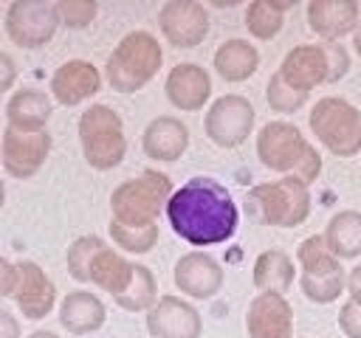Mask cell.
Listing matches in <instances>:
<instances>
[{
  "mask_svg": "<svg viewBox=\"0 0 361 338\" xmlns=\"http://www.w3.org/2000/svg\"><path fill=\"white\" fill-rule=\"evenodd\" d=\"M166 220L183 242L209 248L228 242L237 234L240 208L220 180L197 175L175 189L166 203Z\"/></svg>",
  "mask_w": 361,
  "mask_h": 338,
  "instance_id": "cell-1",
  "label": "cell"
},
{
  "mask_svg": "<svg viewBox=\"0 0 361 338\" xmlns=\"http://www.w3.org/2000/svg\"><path fill=\"white\" fill-rule=\"evenodd\" d=\"M257 158L268 172L296 175L305 183H313L322 175V155L290 121L274 118L265 121L257 132Z\"/></svg>",
  "mask_w": 361,
  "mask_h": 338,
  "instance_id": "cell-2",
  "label": "cell"
},
{
  "mask_svg": "<svg viewBox=\"0 0 361 338\" xmlns=\"http://www.w3.org/2000/svg\"><path fill=\"white\" fill-rule=\"evenodd\" d=\"M172 194H175V186L169 175L144 169L138 177H130L110 192V220L127 228L158 225V214L166 211V203Z\"/></svg>",
  "mask_w": 361,
  "mask_h": 338,
  "instance_id": "cell-3",
  "label": "cell"
},
{
  "mask_svg": "<svg viewBox=\"0 0 361 338\" xmlns=\"http://www.w3.org/2000/svg\"><path fill=\"white\" fill-rule=\"evenodd\" d=\"M161 62H164V51L155 34L135 28L124 34L118 45L110 51L104 65V82L116 93H135L161 70Z\"/></svg>",
  "mask_w": 361,
  "mask_h": 338,
  "instance_id": "cell-4",
  "label": "cell"
},
{
  "mask_svg": "<svg viewBox=\"0 0 361 338\" xmlns=\"http://www.w3.org/2000/svg\"><path fill=\"white\" fill-rule=\"evenodd\" d=\"M79 146L87 161V166L107 172L118 166L127 155V135L121 115L110 104H90L79 115Z\"/></svg>",
  "mask_w": 361,
  "mask_h": 338,
  "instance_id": "cell-5",
  "label": "cell"
},
{
  "mask_svg": "<svg viewBox=\"0 0 361 338\" xmlns=\"http://www.w3.org/2000/svg\"><path fill=\"white\" fill-rule=\"evenodd\" d=\"M248 203L262 225L296 228L310 214V183L296 175H285L271 183H257L248 192Z\"/></svg>",
  "mask_w": 361,
  "mask_h": 338,
  "instance_id": "cell-6",
  "label": "cell"
},
{
  "mask_svg": "<svg viewBox=\"0 0 361 338\" xmlns=\"http://www.w3.org/2000/svg\"><path fill=\"white\" fill-rule=\"evenodd\" d=\"M310 130L336 158H353L361 149V110L341 96H322L310 110Z\"/></svg>",
  "mask_w": 361,
  "mask_h": 338,
  "instance_id": "cell-7",
  "label": "cell"
},
{
  "mask_svg": "<svg viewBox=\"0 0 361 338\" xmlns=\"http://www.w3.org/2000/svg\"><path fill=\"white\" fill-rule=\"evenodd\" d=\"M296 259L302 265V293L313 304H330L347 290V270L327 248L324 237H305L296 248Z\"/></svg>",
  "mask_w": 361,
  "mask_h": 338,
  "instance_id": "cell-8",
  "label": "cell"
},
{
  "mask_svg": "<svg viewBox=\"0 0 361 338\" xmlns=\"http://www.w3.org/2000/svg\"><path fill=\"white\" fill-rule=\"evenodd\" d=\"M3 296L14 299L20 313L31 321L45 318L54 304H56V287L48 279V273L31 262V259H20V262H3Z\"/></svg>",
  "mask_w": 361,
  "mask_h": 338,
  "instance_id": "cell-9",
  "label": "cell"
},
{
  "mask_svg": "<svg viewBox=\"0 0 361 338\" xmlns=\"http://www.w3.org/2000/svg\"><path fill=\"white\" fill-rule=\"evenodd\" d=\"M254 118H257L254 104L245 96L226 93L209 104V110L203 115V132L214 146L234 149L251 135Z\"/></svg>",
  "mask_w": 361,
  "mask_h": 338,
  "instance_id": "cell-10",
  "label": "cell"
},
{
  "mask_svg": "<svg viewBox=\"0 0 361 338\" xmlns=\"http://www.w3.org/2000/svg\"><path fill=\"white\" fill-rule=\"evenodd\" d=\"M59 28L56 3L51 0H14L6 8V34L20 48H42Z\"/></svg>",
  "mask_w": 361,
  "mask_h": 338,
  "instance_id": "cell-11",
  "label": "cell"
},
{
  "mask_svg": "<svg viewBox=\"0 0 361 338\" xmlns=\"http://www.w3.org/2000/svg\"><path fill=\"white\" fill-rule=\"evenodd\" d=\"M158 28L175 48H195L206 39L212 20L200 0H166L158 8Z\"/></svg>",
  "mask_w": 361,
  "mask_h": 338,
  "instance_id": "cell-12",
  "label": "cell"
},
{
  "mask_svg": "<svg viewBox=\"0 0 361 338\" xmlns=\"http://www.w3.org/2000/svg\"><path fill=\"white\" fill-rule=\"evenodd\" d=\"M51 146H54V138L48 130L45 132H17V130L6 127L3 138H0L3 166L11 177L28 180L42 169V163L51 155Z\"/></svg>",
  "mask_w": 361,
  "mask_h": 338,
  "instance_id": "cell-13",
  "label": "cell"
},
{
  "mask_svg": "<svg viewBox=\"0 0 361 338\" xmlns=\"http://www.w3.org/2000/svg\"><path fill=\"white\" fill-rule=\"evenodd\" d=\"M282 73V79L296 87L310 93L316 84H330V54H327V42H299L293 45L282 65L276 68Z\"/></svg>",
  "mask_w": 361,
  "mask_h": 338,
  "instance_id": "cell-14",
  "label": "cell"
},
{
  "mask_svg": "<svg viewBox=\"0 0 361 338\" xmlns=\"http://www.w3.org/2000/svg\"><path fill=\"white\" fill-rule=\"evenodd\" d=\"M172 282L189 299H212V296L220 293V287L226 282V273H223V265L212 254L189 251L175 262Z\"/></svg>",
  "mask_w": 361,
  "mask_h": 338,
  "instance_id": "cell-15",
  "label": "cell"
},
{
  "mask_svg": "<svg viewBox=\"0 0 361 338\" xmlns=\"http://www.w3.org/2000/svg\"><path fill=\"white\" fill-rule=\"evenodd\" d=\"M147 332L152 338H200L203 321L195 304L180 296H161L147 313Z\"/></svg>",
  "mask_w": 361,
  "mask_h": 338,
  "instance_id": "cell-16",
  "label": "cell"
},
{
  "mask_svg": "<svg viewBox=\"0 0 361 338\" xmlns=\"http://www.w3.org/2000/svg\"><path fill=\"white\" fill-rule=\"evenodd\" d=\"M248 338H293V310L282 293H257L245 313Z\"/></svg>",
  "mask_w": 361,
  "mask_h": 338,
  "instance_id": "cell-17",
  "label": "cell"
},
{
  "mask_svg": "<svg viewBox=\"0 0 361 338\" xmlns=\"http://www.w3.org/2000/svg\"><path fill=\"white\" fill-rule=\"evenodd\" d=\"M166 99L180 113H197L212 96V76L197 62H178L166 73Z\"/></svg>",
  "mask_w": 361,
  "mask_h": 338,
  "instance_id": "cell-18",
  "label": "cell"
},
{
  "mask_svg": "<svg viewBox=\"0 0 361 338\" xmlns=\"http://www.w3.org/2000/svg\"><path fill=\"white\" fill-rule=\"evenodd\" d=\"M102 90V73L87 59H68L51 76V96L62 107H76Z\"/></svg>",
  "mask_w": 361,
  "mask_h": 338,
  "instance_id": "cell-19",
  "label": "cell"
},
{
  "mask_svg": "<svg viewBox=\"0 0 361 338\" xmlns=\"http://www.w3.org/2000/svg\"><path fill=\"white\" fill-rule=\"evenodd\" d=\"M361 23V8L355 0H310L307 25L322 42H338L347 34H355Z\"/></svg>",
  "mask_w": 361,
  "mask_h": 338,
  "instance_id": "cell-20",
  "label": "cell"
},
{
  "mask_svg": "<svg viewBox=\"0 0 361 338\" xmlns=\"http://www.w3.org/2000/svg\"><path fill=\"white\" fill-rule=\"evenodd\" d=\"M141 146L147 158L178 161L189 149V127L175 115H155L141 132Z\"/></svg>",
  "mask_w": 361,
  "mask_h": 338,
  "instance_id": "cell-21",
  "label": "cell"
},
{
  "mask_svg": "<svg viewBox=\"0 0 361 338\" xmlns=\"http://www.w3.org/2000/svg\"><path fill=\"white\" fill-rule=\"evenodd\" d=\"M54 99L39 87H23L6 101V127L17 132H45Z\"/></svg>",
  "mask_w": 361,
  "mask_h": 338,
  "instance_id": "cell-22",
  "label": "cell"
},
{
  "mask_svg": "<svg viewBox=\"0 0 361 338\" xmlns=\"http://www.w3.org/2000/svg\"><path fill=\"white\" fill-rule=\"evenodd\" d=\"M107 310L96 293L87 290H71L59 301V324L71 335H90L104 327Z\"/></svg>",
  "mask_w": 361,
  "mask_h": 338,
  "instance_id": "cell-23",
  "label": "cell"
},
{
  "mask_svg": "<svg viewBox=\"0 0 361 338\" xmlns=\"http://www.w3.org/2000/svg\"><path fill=\"white\" fill-rule=\"evenodd\" d=\"M212 62H214V70L220 73V79H226V82H245L259 68V51L248 39L231 37V39L217 45Z\"/></svg>",
  "mask_w": 361,
  "mask_h": 338,
  "instance_id": "cell-24",
  "label": "cell"
},
{
  "mask_svg": "<svg viewBox=\"0 0 361 338\" xmlns=\"http://www.w3.org/2000/svg\"><path fill=\"white\" fill-rule=\"evenodd\" d=\"M293 276H296L293 259L282 248H268L254 259L251 279H254V287L259 293H282L285 296V290L290 287Z\"/></svg>",
  "mask_w": 361,
  "mask_h": 338,
  "instance_id": "cell-25",
  "label": "cell"
},
{
  "mask_svg": "<svg viewBox=\"0 0 361 338\" xmlns=\"http://www.w3.org/2000/svg\"><path fill=\"white\" fill-rule=\"evenodd\" d=\"M324 242L338 259H358L361 256V211L341 208L327 220Z\"/></svg>",
  "mask_w": 361,
  "mask_h": 338,
  "instance_id": "cell-26",
  "label": "cell"
},
{
  "mask_svg": "<svg viewBox=\"0 0 361 338\" xmlns=\"http://www.w3.org/2000/svg\"><path fill=\"white\" fill-rule=\"evenodd\" d=\"M133 270H135V262L124 259L116 248H102L90 268V284H96L99 290H104L116 299L130 287Z\"/></svg>",
  "mask_w": 361,
  "mask_h": 338,
  "instance_id": "cell-27",
  "label": "cell"
},
{
  "mask_svg": "<svg viewBox=\"0 0 361 338\" xmlns=\"http://www.w3.org/2000/svg\"><path fill=\"white\" fill-rule=\"evenodd\" d=\"M296 0H251L245 6V28L257 39H274L282 31L285 11L293 8Z\"/></svg>",
  "mask_w": 361,
  "mask_h": 338,
  "instance_id": "cell-28",
  "label": "cell"
},
{
  "mask_svg": "<svg viewBox=\"0 0 361 338\" xmlns=\"http://www.w3.org/2000/svg\"><path fill=\"white\" fill-rule=\"evenodd\" d=\"M158 282H155V276H152V270L147 268V265H138L135 262V270H133V282H130V287L121 293V296H116V304L121 307V310H127V313H149L155 304H158Z\"/></svg>",
  "mask_w": 361,
  "mask_h": 338,
  "instance_id": "cell-29",
  "label": "cell"
},
{
  "mask_svg": "<svg viewBox=\"0 0 361 338\" xmlns=\"http://www.w3.org/2000/svg\"><path fill=\"white\" fill-rule=\"evenodd\" d=\"M107 248L102 237L96 234H85V237H76L65 254V265H68V273L76 279V282H90V268H93V259L99 256V251Z\"/></svg>",
  "mask_w": 361,
  "mask_h": 338,
  "instance_id": "cell-30",
  "label": "cell"
},
{
  "mask_svg": "<svg viewBox=\"0 0 361 338\" xmlns=\"http://www.w3.org/2000/svg\"><path fill=\"white\" fill-rule=\"evenodd\" d=\"M265 101L274 113H299L305 104H307V93L305 90H296L290 87L279 70H274L268 76V84H265Z\"/></svg>",
  "mask_w": 361,
  "mask_h": 338,
  "instance_id": "cell-31",
  "label": "cell"
},
{
  "mask_svg": "<svg viewBox=\"0 0 361 338\" xmlns=\"http://www.w3.org/2000/svg\"><path fill=\"white\" fill-rule=\"evenodd\" d=\"M107 228H110V239L121 251H127V254H147L158 242V225H149V228H127V225L110 220Z\"/></svg>",
  "mask_w": 361,
  "mask_h": 338,
  "instance_id": "cell-32",
  "label": "cell"
},
{
  "mask_svg": "<svg viewBox=\"0 0 361 338\" xmlns=\"http://www.w3.org/2000/svg\"><path fill=\"white\" fill-rule=\"evenodd\" d=\"M56 14H59V25L65 28H87L99 14V3L96 0H56Z\"/></svg>",
  "mask_w": 361,
  "mask_h": 338,
  "instance_id": "cell-33",
  "label": "cell"
},
{
  "mask_svg": "<svg viewBox=\"0 0 361 338\" xmlns=\"http://www.w3.org/2000/svg\"><path fill=\"white\" fill-rule=\"evenodd\" d=\"M338 330L347 338H361V304H355V301L341 304V310H338Z\"/></svg>",
  "mask_w": 361,
  "mask_h": 338,
  "instance_id": "cell-34",
  "label": "cell"
},
{
  "mask_svg": "<svg viewBox=\"0 0 361 338\" xmlns=\"http://www.w3.org/2000/svg\"><path fill=\"white\" fill-rule=\"evenodd\" d=\"M327 54H330V84H336L350 70V51L341 42H327Z\"/></svg>",
  "mask_w": 361,
  "mask_h": 338,
  "instance_id": "cell-35",
  "label": "cell"
},
{
  "mask_svg": "<svg viewBox=\"0 0 361 338\" xmlns=\"http://www.w3.org/2000/svg\"><path fill=\"white\" fill-rule=\"evenodd\" d=\"M347 293H350V301L361 304V265H355L347 273Z\"/></svg>",
  "mask_w": 361,
  "mask_h": 338,
  "instance_id": "cell-36",
  "label": "cell"
},
{
  "mask_svg": "<svg viewBox=\"0 0 361 338\" xmlns=\"http://www.w3.org/2000/svg\"><path fill=\"white\" fill-rule=\"evenodd\" d=\"M0 324H3V338H20V321L14 318L11 310L0 313Z\"/></svg>",
  "mask_w": 361,
  "mask_h": 338,
  "instance_id": "cell-37",
  "label": "cell"
},
{
  "mask_svg": "<svg viewBox=\"0 0 361 338\" xmlns=\"http://www.w3.org/2000/svg\"><path fill=\"white\" fill-rule=\"evenodd\" d=\"M14 73H17L14 56H11V54H3V90H8V87H11V82H14Z\"/></svg>",
  "mask_w": 361,
  "mask_h": 338,
  "instance_id": "cell-38",
  "label": "cell"
},
{
  "mask_svg": "<svg viewBox=\"0 0 361 338\" xmlns=\"http://www.w3.org/2000/svg\"><path fill=\"white\" fill-rule=\"evenodd\" d=\"M353 48H355V54L361 56V23H358V28H355V34H353Z\"/></svg>",
  "mask_w": 361,
  "mask_h": 338,
  "instance_id": "cell-39",
  "label": "cell"
},
{
  "mask_svg": "<svg viewBox=\"0 0 361 338\" xmlns=\"http://www.w3.org/2000/svg\"><path fill=\"white\" fill-rule=\"evenodd\" d=\"M28 338H59L56 332H51V330H34Z\"/></svg>",
  "mask_w": 361,
  "mask_h": 338,
  "instance_id": "cell-40",
  "label": "cell"
}]
</instances>
